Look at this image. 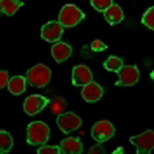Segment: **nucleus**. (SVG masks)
<instances>
[{
    "mask_svg": "<svg viewBox=\"0 0 154 154\" xmlns=\"http://www.w3.org/2000/svg\"><path fill=\"white\" fill-rule=\"evenodd\" d=\"M49 127L42 121H35L27 126L26 142L30 145H44L49 140Z\"/></svg>",
    "mask_w": 154,
    "mask_h": 154,
    "instance_id": "f257e3e1",
    "label": "nucleus"
},
{
    "mask_svg": "<svg viewBox=\"0 0 154 154\" xmlns=\"http://www.w3.org/2000/svg\"><path fill=\"white\" fill-rule=\"evenodd\" d=\"M26 81L33 87L42 88L47 86L52 78L50 69L46 65L39 63L34 66L26 72Z\"/></svg>",
    "mask_w": 154,
    "mask_h": 154,
    "instance_id": "f03ea898",
    "label": "nucleus"
},
{
    "mask_svg": "<svg viewBox=\"0 0 154 154\" xmlns=\"http://www.w3.org/2000/svg\"><path fill=\"white\" fill-rule=\"evenodd\" d=\"M85 19V14L73 4H66L60 10L58 16L59 23L63 27L71 28Z\"/></svg>",
    "mask_w": 154,
    "mask_h": 154,
    "instance_id": "7ed1b4c3",
    "label": "nucleus"
},
{
    "mask_svg": "<svg viewBox=\"0 0 154 154\" xmlns=\"http://www.w3.org/2000/svg\"><path fill=\"white\" fill-rule=\"evenodd\" d=\"M130 142L137 148V154H150L154 147V133L152 130L130 137Z\"/></svg>",
    "mask_w": 154,
    "mask_h": 154,
    "instance_id": "20e7f679",
    "label": "nucleus"
},
{
    "mask_svg": "<svg viewBox=\"0 0 154 154\" xmlns=\"http://www.w3.org/2000/svg\"><path fill=\"white\" fill-rule=\"evenodd\" d=\"M116 133V129L112 123L108 120H100L96 122L91 129V136L99 143L106 142L112 138Z\"/></svg>",
    "mask_w": 154,
    "mask_h": 154,
    "instance_id": "39448f33",
    "label": "nucleus"
},
{
    "mask_svg": "<svg viewBox=\"0 0 154 154\" xmlns=\"http://www.w3.org/2000/svg\"><path fill=\"white\" fill-rule=\"evenodd\" d=\"M119 80L116 82L118 86H132L136 84L140 79V73L137 66L126 65L123 66L119 72Z\"/></svg>",
    "mask_w": 154,
    "mask_h": 154,
    "instance_id": "423d86ee",
    "label": "nucleus"
},
{
    "mask_svg": "<svg viewBox=\"0 0 154 154\" xmlns=\"http://www.w3.org/2000/svg\"><path fill=\"white\" fill-rule=\"evenodd\" d=\"M56 123L64 133H69L78 130L82 125V119L74 112H63L58 116Z\"/></svg>",
    "mask_w": 154,
    "mask_h": 154,
    "instance_id": "0eeeda50",
    "label": "nucleus"
},
{
    "mask_svg": "<svg viewBox=\"0 0 154 154\" xmlns=\"http://www.w3.org/2000/svg\"><path fill=\"white\" fill-rule=\"evenodd\" d=\"M50 100L41 95H31L23 103V110L29 116H35L40 112L48 104Z\"/></svg>",
    "mask_w": 154,
    "mask_h": 154,
    "instance_id": "6e6552de",
    "label": "nucleus"
},
{
    "mask_svg": "<svg viewBox=\"0 0 154 154\" xmlns=\"http://www.w3.org/2000/svg\"><path fill=\"white\" fill-rule=\"evenodd\" d=\"M63 31V26L59 21H49L41 28V38L46 42H56L61 38Z\"/></svg>",
    "mask_w": 154,
    "mask_h": 154,
    "instance_id": "1a4fd4ad",
    "label": "nucleus"
},
{
    "mask_svg": "<svg viewBox=\"0 0 154 154\" xmlns=\"http://www.w3.org/2000/svg\"><path fill=\"white\" fill-rule=\"evenodd\" d=\"M93 75L88 66L79 64L72 69V82L75 86H83L93 81Z\"/></svg>",
    "mask_w": 154,
    "mask_h": 154,
    "instance_id": "9d476101",
    "label": "nucleus"
},
{
    "mask_svg": "<svg viewBox=\"0 0 154 154\" xmlns=\"http://www.w3.org/2000/svg\"><path fill=\"white\" fill-rule=\"evenodd\" d=\"M104 90L100 84L95 81H91L82 87L81 95L85 101L95 103L102 98Z\"/></svg>",
    "mask_w": 154,
    "mask_h": 154,
    "instance_id": "9b49d317",
    "label": "nucleus"
},
{
    "mask_svg": "<svg viewBox=\"0 0 154 154\" xmlns=\"http://www.w3.org/2000/svg\"><path fill=\"white\" fill-rule=\"evenodd\" d=\"M72 49L69 44L64 42H59L51 48V54L58 63H63L71 56Z\"/></svg>",
    "mask_w": 154,
    "mask_h": 154,
    "instance_id": "f8f14e48",
    "label": "nucleus"
},
{
    "mask_svg": "<svg viewBox=\"0 0 154 154\" xmlns=\"http://www.w3.org/2000/svg\"><path fill=\"white\" fill-rule=\"evenodd\" d=\"M63 153L79 154L83 151V146L79 137H68L63 140L60 144Z\"/></svg>",
    "mask_w": 154,
    "mask_h": 154,
    "instance_id": "ddd939ff",
    "label": "nucleus"
},
{
    "mask_svg": "<svg viewBox=\"0 0 154 154\" xmlns=\"http://www.w3.org/2000/svg\"><path fill=\"white\" fill-rule=\"evenodd\" d=\"M103 15L107 23L111 26L118 24L124 19L123 9L117 4H112L108 9L104 11Z\"/></svg>",
    "mask_w": 154,
    "mask_h": 154,
    "instance_id": "4468645a",
    "label": "nucleus"
},
{
    "mask_svg": "<svg viewBox=\"0 0 154 154\" xmlns=\"http://www.w3.org/2000/svg\"><path fill=\"white\" fill-rule=\"evenodd\" d=\"M26 79L22 75H15L8 81V89L12 94L20 95L26 91Z\"/></svg>",
    "mask_w": 154,
    "mask_h": 154,
    "instance_id": "2eb2a0df",
    "label": "nucleus"
},
{
    "mask_svg": "<svg viewBox=\"0 0 154 154\" xmlns=\"http://www.w3.org/2000/svg\"><path fill=\"white\" fill-rule=\"evenodd\" d=\"M24 5L20 0H0V12L7 16L14 15Z\"/></svg>",
    "mask_w": 154,
    "mask_h": 154,
    "instance_id": "dca6fc26",
    "label": "nucleus"
},
{
    "mask_svg": "<svg viewBox=\"0 0 154 154\" xmlns=\"http://www.w3.org/2000/svg\"><path fill=\"white\" fill-rule=\"evenodd\" d=\"M66 100L61 96H55L49 102V109L53 115L59 116L63 113L66 108Z\"/></svg>",
    "mask_w": 154,
    "mask_h": 154,
    "instance_id": "f3484780",
    "label": "nucleus"
},
{
    "mask_svg": "<svg viewBox=\"0 0 154 154\" xmlns=\"http://www.w3.org/2000/svg\"><path fill=\"white\" fill-rule=\"evenodd\" d=\"M13 146V138L5 130H0V154L6 153Z\"/></svg>",
    "mask_w": 154,
    "mask_h": 154,
    "instance_id": "a211bd4d",
    "label": "nucleus"
},
{
    "mask_svg": "<svg viewBox=\"0 0 154 154\" xmlns=\"http://www.w3.org/2000/svg\"><path fill=\"white\" fill-rule=\"evenodd\" d=\"M123 61L121 58L117 56H111L108 57L103 63V66L108 71L117 73L123 67Z\"/></svg>",
    "mask_w": 154,
    "mask_h": 154,
    "instance_id": "6ab92c4d",
    "label": "nucleus"
},
{
    "mask_svg": "<svg viewBox=\"0 0 154 154\" xmlns=\"http://www.w3.org/2000/svg\"><path fill=\"white\" fill-rule=\"evenodd\" d=\"M153 17L154 8L153 6H151L150 8H149V9L144 12V14L143 15L142 19H141V22H142L143 24L151 30L154 29Z\"/></svg>",
    "mask_w": 154,
    "mask_h": 154,
    "instance_id": "aec40b11",
    "label": "nucleus"
},
{
    "mask_svg": "<svg viewBox=\"0 0 154 154\" xmlns=\"http://www.w3.org/2000/svg\"><path fill=\"white\" fill-rule=\"evenodd\" d=\"M113 0H90L91 5L96 10L104 12L112 4Z\"/></svg>",
    "mask_w": 154,
    "mask_h": 154,
    "instance_id": "412c9836",
    "label": "nucleus"
},
{
    "mask_svg": "<svg viewBox=\"0 0 154 154\" xmlns=\"http://www.w3.org/2000/svg\"><path fill=\"white\" fill-rule=\"evenodd\" d=\"M37 153L60 154L61 153V150H60V147L59 146H42L38 148L37 150Z\"/></svg>",
    "mask_w": 154,
    "mask_h": 154,
    "instance_id": "4be33fe9",
    "label": "nucleus"
},
{
    "mask_svg": "<svg viewBox=\"0 0 154 154\" xmlns=\"http://www.w3.org/2000/svg\"><path fill=\"white\" fill-rule=\"evenodd\" d=\"M106 49H108V46L100 39H96L91 44V49L94 52H102Z\"/></svg>",
    "mask_w": 154,
    "mask_h": 154,
    "instance_id": "5701e85b",
    "label": "nucleus"
},
{
    "mask_svg": "<svg viewBox=\"0 0 154 154\" xmlns=\"http://www.w3.org/2000/svg\"><path fill=\"white\" fill-rule=\"evenodd\" d=\"M9 79V72L7 71L0 70V89H3L7 86Z\"/></svg>",
    "mask_w": 154,
    "mask_h": 154,
    "instance_id": "b1692460",
    "label": "nucleus"
},
{
    "mask_svg": "<svg viewBox=\"0 0 154 154\" xmlns=\"http://www.w3.org/2000/svg\"><path fill=\"white\" fill-rule=\"evenodd\" d=\"M88 152H89V153L103 154L105 153V149H103V147L99 145V144H97V145H95L93 146H92L91 148H89Z\"/></svg>",
    "mask_w": 154,
    "mask_h": 154,
    "instance_id": "393cba45",
    "label": "nucleus"
},
{
    "mask_svg": "<svg viewBox=\"0 0 154 154\" xmlns=\"http://www.w3.org/2000/svg\"><path fill=\"white\" fill-rule=\"evenodd\" d=\"M113 153H119V154H121V153H123V152H124V150H123V147H119V148H118V149H116V150H115V151H113Z\"/></svg>",
    "mask_w": 154,
    "mask_h": 154,
    "instance_id": "a878e982",
    "label": "nucleus"
}]
</instances>
